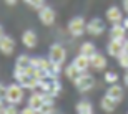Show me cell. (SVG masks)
I'll return each instance as SVG.
<instances>
[{
	"instance_id": "44dd1931",
	"label": "cell",
	"mask_w": 128,
	"mask_h": 114,
	"mask_svg": "<svg viewBox=\"0 0 128 114\" xmlns=\"http://www.w3.org/2000/svg\"><path fill=\"white\" fill-rule=\"evenodd\" d=\"M76 113L78 114H93V106L90 101H80L76 104Z\"/></svg>"
},
{
	"instance_id": "30bf717a",
	"label": "cell",
	"mask_w": 128,
	"mask_h": 114,
	"mask_svg": "<svg viewBox=\"0 0 128 114\" xmlns=\"http://www.w3.org/2000/svg\"><path fill=\"white\" fill-rule=\"evenodd\" d=\"M90 65L95 71H103L105 68H106V58H105L102 53L96 51L90 56Z\"/></svg>"
},
{
	"instance_id": "7a4b0ae2",
	"label": "cell",
	"mask_w": 128,
	"mask_h": 114,
	"mask_svg": "<svg viewBox=\"0 0 128 114\" xmlns=\"http://www.w3.org/2000/svg\"><path fill=\"white\" fill-rule=\"evenodd\" d=\"M14 78L17 79V83L24 86L25 89H30V91H37L40 88V81L35 79L32 75H27L24 71H14Z\"/></svg>"
},
{
	"instance_id": "8fae6325",
	"label": "cell",
	"mask_w": 128,
	"mask_h": 114,
	"mask_svg": "<svg viewBox=\"0 0 128 114\" xmlns=\"http://www.w3.org/2000/svg\"><path fill=\"white\" fill-rule=\"evenodd\" d=\"M37 33L33 32V30H25L24 33H22V43H24L25 48H28V50H32V48L37 46Z\"/></svg>"
},
{
	"instance_id": "5bb4252c",
	"label": "cell",
	"mask_w": 128,
	"mask_h": 114,
	"mask_svg": "<svg viewBox=\"0 0 128 114\" xmlns=\"http://www.w3.org/2000/svg\"><path fill=\"white\" fill-rule=\"evenodd\" d=\"M106 51H108L110 56L118 58L123 53V41L122 40H110L108 46H106Z\"/></svg>"
},
{
	"instance_id": "3957f363",
	"label": "cell",
	"mask_w": 128,
	"mask_h": 114,
	"mask_svg": "<svg viewBox=\"0 0 128 114\" xmlns=\"http://www.w3.org/2000/svg\"><path fill=\"white\" fill-rule=\"evenodd\" d=\"M75 88L80 93H88V91H92L93 89V86H95V79H93V76L92 75H88V73H82L78 78H76L75 81Z\"/></svg>"
},
{
	"instance_id": "4dcf8cb0",
	"label": "cell",
	"mask_w": 128,
	"mask_h": 114,
	"mask_svg": "<svg viewBox=\"0 0 128 114\" xmlns=\"http://www.w3.org/2000/svg\"><path fill=\"white\" fill-rule=\"evenodd\" d=\"M5 94H7V86L0 83V99H5Z\"/></svg>"
},
{
	"instance_id": "7402d4cb",
	"label": "cell",
	"mask_w": 128,
	"mask_h": 114,
	"mask_svg": "<svg viewBox=\"0 0 128 114\" xmlns=\"http://www.w3.org/2000/svg\"><path fill=\"white\" fill-rule=\"evenodd\" d=\"M80 53H82V55H85V56H92L93 53H96L95 45H93L92 41H85V43L80 46Z\"/></svg>"
},
{
	"instance_id": "ac0fdd59",
	"label": "cell",
	"mask_w": 128,
	"mask_h": 114,
	"mask_svg": "<svg viewBox=\"0 0 128 114\" xmlns=\"http://www.w3.org/2000/svg\"><path fill=\"white\" fill-rule=\"evenodd\" d=\"M116 104H118V103H116L113 98H110L108 94H105L103 98H102V101H100V106H102V109H103L105 113H113Z\"/></svg>"
},
{
	"instance_id": "d590c367",
	"label": "cell",
	"mask_w": 128,
	"mask_h": 114,
	"mask_svg": "<svg viewBox=\"0 0 128 114\" xmlns=\"http://www.w3.org/2000/svg\"><path fill=\"white\" fill-rule=\"evenodd\" d=\"M5 2H7V3H8V5H15V3H17V2H18V0H5Z\"/></svg>"
},
{
	"instance_id": "74e56055",
	"label": "cell",
	"mask_w": 128,
	"mask_h": 114,
	"mask_svg": "<svg viewBox=\"0 0 128 114\" xmlns=\"http://www.w3.org/2000/svg\"><path fill=\"white\" fill-rule=\"evenodd\" d=\"M4 35H5V33H4V28H2V25H0V38L4 37Z\"/></svg>"
},
{
	"instance_id": "f1b7e54d",
	"label": "cell",
	"mask_w": 128,
	"mask_h": 114,
	"mask_svg": "<svg viewBox=\"0 0 128 114\" xmlns=\"http://www.w3.org/2000/svg\"><path fill=\"white\" fill-rule=\"evenodd\" d=\"M4 114H20V111L15 108V104H7V106H5Z\"/></svg>"
},
{
	"instance_id": "d6986e66",
	"label": "cell",
	"mask_w": 128,
	"mask_h": 114,
	"mask_svg": "<svg viewBox=\"0 0 128 114\" xmlns=\"http://www.w3.org/2000/svg\"><path fill=\"white\" fill-rule=\"evenodd\" d=\"M106 94H108L110 98H113L116 103H120V101L123 99V89H122L116 83H115V84H110V88L106 89Z\"/></svg>"
},
{
	"instance_id": "ba28073f",
	"label": "cell",
	"mask_w": 128,
	"mask_h": 114,
	"mask_svg": "<svg viewBox=\"0 0 128 114\" xmlns=\"http://www.w3.org/2000/svg\"><path fill=\"white\" fill-rule=\"evenodd\" d=\"M15 46H17V43H15V40L12 37L4 35V37L0 38V53H2V55L10 56V55L15 51Z\"/></svg>"
},
{
	"instance_id": "484cf974",
	"label": "cell",
	"mask_w": 128,
	"mask_h": 114,
	"mask_svg": "<svg viewBox=\"0 0 128 114\" xmlns=\"http://www.w3.org/2000/svg\"><path fill=\"white\" fill-rule=\"evenodd\" d=\"M103 79H105V83L115 84V83L118 81V75H116L115 71H106V73H105V76H103Z\"/></svg>"
},
{
	"instance_id": "836d02e7",
	"label": "cell",
	"mask_w": 128,
	"mask_h": 114,
	"mask_svg": "<svg viewBox=\"0 0 128 114\" xmlns=\"http://www.w3.org/2000/svg\"><path fill=\"white\" fill-rule=\"evenodd\" d=\"M122 23H123V27H125V28L128 30V17H125V18H123V22H122Z\"/></svg>"
},
{
	"instance_id": "6da1fadb",
	"label": "cell",
	"mask_w": 128,
	"mask_h": 114,
	"mask_svg": "<svg viewBox=\"0 0 128 114\" xmlns=\"http://www.w3.org/2000/svg\"><path fill=\"white\" fill-rule=\"evenodd\" d=\"M24 86L20 84V83H12L10 86H7V94H5V101L8 103V104H20L22 101H24Z\"/></svg>"
},
{
	"instance_id": "277c9868",
	"label": "cell",
	"mask_w": 128,
	"mask_h": 114,
	"mask_svg": "<svg viewBox=\"0 0 128 114\" xmlns=\"http://www.w3.org/2000/svg\"><path fill=\"white\" fill-rule=\"evenodd\" d=\"M68 32L72 37H82L83 33H86V22L82 17H75L68 22Z\"/></svg>"
},
{
	"instance_id": "1f68e13d",
	"label": "cell",
	"mask_w": 128,
	"mask_h": 114,
	"mask_svg": "<svg viewBox=\"0 0 128 114\" xmlns=\"http://www.w3.org/2000/svg\"><path fill=\"white\" fill-rule=\"evenodd\" d=\"M123 53H125V55H128V40H125V41H123Z\"/></svg>"
},
{
	"instance_id": "f546056e",
	"label": "cell",
	"mask_w": 128,
	"mask_h": 114,
	"mask_svg": "<svg viewBox=\"0 0 128 114\" xmlns=\"http://www.w3.org/2000/svg\"><path fill=\"white\" fill-rule=\"evenodd\" d=\"M20 114H38V111H35L32 106H27V108H24L20 111Z\"/></svg>"
},
{
	"instance_id": "8d00e7d4",
	"label": "cell",
	"mask_w": 128,
	"mask_h": 114,
	"mask_svg": "<svg viewBox=\"0 0 128 114\" xmlns=\"http://www.w3.org/2000/svg\"><path fill=\"white\" fill-rule=\"evenodd\" d=\"M125 83H126V86H128V70H126V73H125Z\"/></svg>"
},
{
	"instance_id": "603a6c76",
	"label": "cell",
	"mask_w": 128,
	"mask_h": 114,
	"mask_svg": "<svg viewBox=\"0 0 128 114\" xmlns=\"http://www.w3.org/2000/svg\"><path fill=\"white\" fill-rule=\"evenodd\" d=\"M62 75V65H57V63H53L50 70H48V78L50 79H58V76Z\"/></svg>"
},
{
	"instance_id": "5b68a950",
	"label": "cell",
	"mask_w": 128,
	"mask_h": 114,
	"mask_svg": "<svg viewBox=\"0 0 128 114\" xmlns=\"http://www.w3.org/2000/svg\"><path fill=\"white\" fill-rule=\"evenodd\" d=\"M48 58L53 63H57V65H63L65 63V58H66L65 48L60 43H53L52 46H50V50H48Z\"/></svg>"
},
{
	"instance_id": "e575fe53",
	"label": "cell",
	"mask_w": 128,
	"mask_h": 114,
	"mask_svg": "<svg viewBox=\"0 0 128 114\" xmlns=\"http://www.w3.org/2000/svg\"><path fill=\"white\" fill-rule=\"evenodd\" d=\"M123 10L128 13V0H123Z\"/></svg>"
},
{
	"instance_id": "e0dca14e",
	"label": "cell",
	"mask_w": 128,
	"mask_h": 114,
	"mask_svg": "<svg viewBox=\"0 0 128 114\" xmlns=\"http://www.w3.org/2000/svg\"><path fill=\"white\" fill-rule=\"evenodd\" d=\"M28 106H32L35 111H40V108L43 106V93H37V91H33V94L28 98Z\"/></svg>"
},
{
	"instance_id": "ffe728a7",
	"label": "cell",
	"mask_w": 128,
	"mask_h": 114,
	"mask_svg": "<svg viewBox=\"0 0 128 114\" xmlns=\"http://www.w3.org/2000/svg\"><path fill=\"white\" fill-rule=\"evenodd\" d=\"M63 73H65V76H66L70 81H75L76 78L82 75V71L75 66V65H73V63H72V65H68V66L65 68V71H63Z\"/></svg>"
},
{
	"instance_id": "9c48e42d",
	"label": "cell",
	"mask_w": 128,
	"mask_h": 114,
	"mask_svg": "<svg viewBox=\"0 0 128 114\" xmlns=\"http://www.w3.org/2000/svg\"><path fill=\"white\" fill-rule=\"evenodd\" d=\"M38 18H40V22H42L45 27H50V25H53V22H55V10L52 8V7H42V8L38 10Z\"/></svg>"
},
{
	"instance_id": "7c38bea8",
	"label": "cell",
	"mask_w": 128,
	"mask_h": 114,
	"mask_svg": "<svg viewBox=\"0 0 128 114\" xmlns=\"http://www.w3.org/2000/svg\"><path fill=\"white\" fill-rule=\"evenodd\" d=\"M123 12H122V10L118 8V7H110L108 10H106V20H108L110 23H122V22H123Z\"/></svg>"
},
{
	"instance_id": "2e32d148",
	"label": "cell",
	"mask_w": 128,
	"mask_h": 114,
	"mask_svg": "<svg viewBox=\"0 0 128 114\" xmlns=\"http://www.w3.org/2000/svg\"><path fill=\"white\" fill-rule=\"evenodd\" d=\"M30 65H32V56H28V55H20V56L17 58V61H15V70L14 71H25Z\"/></svg>"
},
{
	"instance_id": "4fadbf2b",
	"label": "cell",
	"mask_w": 128,
	"mask_h": 114,
	"mask_svg": "<svg viewBox=\"0 0 128 114\" xmlns=\"http://www.w3.org/2000/svg\"><path fill=\"white\" fill-rule=\"evenodd\" d=\"M126 32L128 30L123 27V23H115L112 27V30H110V38L112 40H122V41H125L126 40Z\"/></svg>"
},
{
	"instance_id": "83f0119b",
	"label": "cell",
	"mask_w": 128,
	"mask_h": 114,
	"mask_svg": "<svg viewBox=\"0 0 128 114\" xmlns=\"http://www.w3.org/2000/svg\"><path fill=\"white\" fill-rule=\"evenodd\" d=\"M116 60H118V65H120L122 68H123V70H128V55L122 53V55H120V56L116 58Z\"/></svg>"
},
{
	"instance_id": "d6a6232c",
	"label": "cell",
	"mask_w": 128,
	"mask_h": 114,
	"mask_svg": "<svg viewBox=\"0 0 128 114\" xmlns=\"http://www.w3.org/2000/svg\"><path fill=\"white\" fill-rule=\"evenodd\" d=\"M4 111H5V104H4V101L0 99V114H4Z\"/></svg>"
},
{
	"instance_id": "cb8c5ba5",
	"label": "cell",
	"mask_w": 128,
	"mask_h": 114,
	"mask_svg": "<svg viewBox=\"0 0 128 114\" xmlns=\"http://www.w3.org/2000/svg\"><path fill=\"white\" fill-rule=\"evenodd\" d=\"M38 114H55V103H43Z\"/></svg>"
},
{
	"instance_id": "d4e9b609",
	"label": "cell",
	"mask_w": 128,
	"mask_h": 114,
	"mask_svg": "<svg viewBox=\"0 0 128 114\" xmlns=\"http://www.w3.org/2000/svg\"><path fill=\"white\" fill-rule=\"evenodd\" d=\"M33 78L38 81H45L48 78V71L47 70H42V68H35L33 70Z\"/></svg>"
},
{
	"instance_id": "8992f818",
	"label": "cell",
	"mask_w": 128,
	"mask_h": 114,
	"mask_svg": "<svg viewBox=\"0 0 128 114\" xmlns=\"http://www.w3.org/2000/svg\"><path fill=\"white\" fill-rule=\"evenodd\" d=\"M40 91L52 96H58L60 91H62V84H60L58 79H50V81L45 79V81H40Z\"/></svg>"
},
{
	"instance_id": "4316f807",
	"label": "cell",
	"mask_w": 128,
	"mask_h": 114,
	"mask_svg": "<svg viewBox=\"0 0 128 114\" xmlns=\"http://www.w3.org/2000/svg\"><path fill=\"white\" fill-rule=\"evenodd\" d=\"M24 2L35 10H40L42 7H45V0H24Z\"/></svg>"
},
{
	"instance_id": "52a82bcc",
	"label": "cell",
	"mask_w": 128,
	"mask_h": 114,
	"mask_svg": "<svg viewBox=\"0 0 128 114\" xmlns=\"http://www.w3.org/2000/svg\"><path fill=\"white\" fill-rule=\"evenodd\" d=\"M105 32V23L100 18H92L90 22H86V33L92 37H100Z\"/></svg>"
},
{
	"instance_id": "9a60e30c",
	"label": "cell",
	"mask_w": 128,
	"mask_h": 114,
	"mask_svg": "<svg viewBox=\"0 0 128 114\" xmlns=\"http://www.w3.org/2000/svg\"><path fill=\"white\" fill-rule=\"evenodd\" d=\"M73 65H75L78 70H80L82 73H85L88 68L92 66L90 65V56H85V55H78V56H75V60H73Z\"/></svg>"
}]
</instances>
